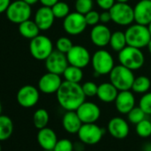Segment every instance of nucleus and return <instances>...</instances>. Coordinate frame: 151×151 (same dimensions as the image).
Masks as SVG:
<instances>
[{"label":"nucleus","instance_id":"nucleus-1","mask_svg":"<svg viewBox=\"0 0 151 151\" xmlns=\"http://www.w3.org/2000/svg\"><path fill=\"white\" fill-rule=\"evenodd\" d=\"M56 97L60 106L66 111L77 110L79 106L86 101L82 86L79 83H72L68 81L62 82L56 93Z\"/></svg>","mask_w":151,"mask_h":151},{"label":"nucleus","instance_id":"nucleus-2","mask_svg":"<svg viewBox=\"0 0 151 151\" xmlns=\"http://www.w3.org/2000/svg\"><path fill=\"white\" fill-rule=\"evenodd\" d=\"M127 45L142 49L147 47L151 40V35L147 26L135 23L131 24L125 30Z\"/></svg>","mask_w":151,"mask_h":151},{"label":"nucleus","instance_id":"nucleus-3","mask_svg":"<svg viewBox=\"0 0 151 151\" xmlns=\"http://www.w3.org/2000/svg\"><path fill=\"white\" fill-rule=\"evenodd\" d=\"M110 82L117 88L118 91L132 90L135 76L133 71L122 64L116 65L109 74Z\"/></svg>","mask_w":151,"mask_h":151},{"label":"nucleus","instance_id":"nucleus-4","mask_svg":"<svg viewBox=\"0 0 151 151\" xmlns=\"http://www.w3.org/2000/svg\"><path fill=\"white\" fill-rule=\"evenodd\" d=\"M118 60L120 64L134 71L143 67L145 56L141 49L126 45L118 52Z\"/></svg>","mask_w":151,"mask_h":151},{"label":"nucleus","instance_id":"nucleus-5","mask_svg":"<svg viewBox=\"0 0 151 151\" xmlns=\"http://www.w3.org/2000/svg\"><path fill=\"white\" fill-rule=\"evenodd\" d=\"M91 63L97 76L109 75L116 66L112 54L104 49H100L93 53Z\"/></svg>","mask_w":151,"mask_h":151},{"label":"nucleus","instance_id":"nucleus-6","mask_svg":"<svg viewBox=\"0 0 151 151\" xmlns=\"http://www.w3.org/2000/svg\"><path fill=\"white\" fill-rule=\"evenodd\" d=\"M53 51V44L46 36L39 34L30 40L29 52L37 60H45Z\"/></svg>","mask_w":151,"mask_h":151},{"label":"nucleus","instance_id":"nucleus-7","mask_svg":"<svg viewBox=\"0 0 151 151\" xmlns=\"http://www.w3.org/2000/svg\"><path fill=\"white\" fill-rule=\"evenodd\" d=\"M6 14L11 22L19 25L30 19L32 14L31 6L23 0H15L10 4Z\"/></svg>","mask_w":151,"mask_h":151},{"label":"nucleus","instance_id":"nucleus-8","mask_svg":"<svg viewBox=\"0 0 151 151\" xmlns=\"http://www.w3.org/2000/svg\"><path fill=\"white\" fill-rule=\"evenodd\" d=\"M112 22L119 26H130L134 22V11L128 3L116 2L109 10Z\"/></svg>","mask_w":151,"mask_h":151},{"label":"nucleus","instance_id":"nucleus-9","mask_svg":"<svg viewBox=\"0 0 151 151\" xmlns=\"http://www.w3.org/2000/svg\"><path fill=\"white\" fill-rule=\"evenodd\" d=\"M63 29L70 36H78L82 34L87 25L86 16L78 12L69 13V14L63 19Z\"/></svg>","mask_w":151,"mask_h":151},{"label":"nucleus","instance_id":"nucleus-10","mask_svg":"<svg viewBox=\"0 0 151 151\" xmlns=\"http://www.w3.org/2000/svg\"><path fill=\"white\" fill-rule=\"evenodd\" d=\"M104 135V130L95 123L83 124L78 132L80 141L86 145H95L99 143Z\"/></svg>","mask_w":151,"mask_h":151},{"label":"nucleus","instance_id":"nucleus-11","mask_svg":"<svg viewBox=\"0 0 151 151\" xmlns=\"http://www.w3.org/2000/svg\"><path fill=\"white\" fill-rule=\"evenodd\" d=\"M69 65H73L84 68L89 65L92 56L87 48L83 45H73L72 48L66 53Z\"/></svg>","mask_w":151,"mask_h":151},{"label":"nucleus","instance_id":"nucleus-12","mask_svg":"<svg viewBox=\"0 0 151 151\" xmlns=\"http://www.w3.org/2000/svg\"><path fill=\"white\" fill-rule=\"evenodd\" d=\"M39 89L31 86L26 85L19 89L16 94V100L20 106L25 109H29L36 106L39 101Z\"/></svg>","mask_w":151,"mask_h":151},{"label":"nucleus","instance_id":"nucleus-13","mask_svg":"<svg viewBox=\"0 0 151 151\" xmlns=\"http://www.w3.org/2000/svg\"><path fill=\"white\" fill-rule=\"evenodd\" d=\"M45 68L48 72L58 75H62L67 67L69 65L66 54L59 52L58 50L53 51L45 60Z\"/></svg>","mask_w":151,"mask_h":151},{"label":"nucleus","instance_id":"nucleus-14","mask_svg":"<svg viewBox=\"0 0 151 151\" xmlns=\"http://www.w3.org/2000/svg\"><path fill=\"white\" fill-rule=\"evenodd\" d=\"M62 84L60 75L47 72L44 74L38 81V89L45 94L56 93Z\"/></svg>","mask_w":151,"mask_h":151},{"label":"nucleus","instance_id":"nucleus-15","mask_svg":"<svg viewBox=\"0 0 151 151\" xmlns=\"http://www.w3.org/2000/svg\"><path fill=\"white\" fill-rule=\"evenodd\" d=\"M76 111L83 124L96 123L101 116V109L92 101H84Z\"/></svg>","mask_w":151,"mask_h":151},{"label":"nucleus","instance_id":"nucleus-16","mask_svg":"<svg viewBox=\"0 0 151 151\" xmlns=\"http://www.w3.org/2000/svg\"><path fill=\"white\" fill-rule=\"evenodd\" d=\"M111 35L110 29L106 24L99 23L93 27L90 32V39L94 45L102 48L109 45Z\"/></svg>","mask_w":151,"mask_h":151},{"label":"nucleus","instance_id":"nucleus-17","mask_svg":"<svg viewBox=\"0 0 151 151\" xmlns=\"http://www.w3.org/2000/svg\"><path fill=\"white\" fill-rule=\"evenodd\" d=\"M108 131L113 138L123 139L128 136L130 128L125 119L120 116H115L109 120L108 124Z\"/></svg>","mask_w":151,"mask_h":151},{"label":"nucleus","instance_id":"nucleus-18","mask_svg":"<svg viewBox=\"0 0 151 151\" xmlns=\"http://www.w3.org/2000/svg\"><path fill=\"white\" fill-rule=\"evenodd\" d=\"M116 110L123 115H127L135 107V97L131 90L119 91L114 101Z\"/></svg>","mask_w":151,"mask_h":151},{"label":"nucleus","instance_id":"nucleus-19","mask_svg":"<svg viewBox=\"0 0 151 151\" xmlns=\"http://www.w3.org/2000/svg\"><path fill=\"white\" fill-rule=\"evenodd\" d=\"M134 22L147 26L151 22V0H139L133 7Z\"/></svg>","mask_w":151,"mask_h":151},{"label":"nucleus","instance_id":"nucleus-20","mask_svg":"<svg viewBox=\"0 0 151 151\" xmlns=\"http://www.w3.org/2000/svg\"><path fill=\"white\" fill-rule=\"evenodd\" d=\"M55 19L56 18L52 13V8L43 6L36 12L34 21L40 29V30L46 31L52 27Z\"/></svg>","mask_w":151,"mask_h":151},{"label":"nucleus","instance_id":"nucleus-21","mask_svg":"<svg viewBox=\"0 0 151 151\" xmlns=\"http://www.w3.org/2000/svg\"><path fill=\"white\" fill-rule=\"evenodd\" d=\"M37 140L43 150H52L58 141V137L52 129L46 126L38 130Z\"/></svg>","mask_w":151,"mask_h":151},{"label":"nucleus","instance_id":"nucleus-22","mask_svg":"<svg viewBox=\"0 0 151 151\" xmlns=\"http://www.w3.org/2000/svg\"><path fill=\"white\" fill-rule=\"evenodd\" d=\"M61 123L63 129L70 134H78L79 129L83 124V122L79 118L76 110L67 111L63 115Z\"/></svg>","mask_w":151,"mask_h":151},{"label":"nucleus","instance_id":"nucleus-23","mask_svg":"<svg viewBox=\"0 0 151 151\" xmlns=\"http://www.w3.org/2000/svg\"><path fill=\"white\" fill-rule=\"evenodd\" d=\"M118 93L119 91L111 82H105L98 86L97 97L102 102L111 103L116 101Z\"/></svg>","mask_w":151,"mask_h":151},{"label":"nucleus","instance_id":"nucleus-24","mask_svg":"<svg viewBox=\"0 0 151 151\" xmlns=\"http://www.w3.org/2000/svg\"><path fill=\"white\" fill-rule=\"evenodd\" d=\"M40 29L35 22V21H31L30 19L22 22L19 24V33L22 37L27 39H33L34 37L39 35Z\"/></svg>","mask_w":151,"mask_h":151},{"label":"nucleus","instance_id":"nucleus-25","mask_svg":"<svg viewBox=\"0 0 151 151\" xmlns=\"http://www.w3.org/2000/svg\"><path fill=\"white\" fill-rule=\"evenodd\" d=\"M14 132V122L6 115H0V141L7 140Z\"/></svg>","mask_w":151,"mask_h":151},{"label":"nucleus","instance_id":"nucleus-26","mask_svg":"<svg viewBox=\"0 0 151 151\" xmlns=\"http://www.w3.org/2000/svg\"><path fill=\"white\" fill-rule=\"evenodd\" d=\"M62 75L65 78V81L72 83H80L84 78L83 68L73 65H68Z\"/></svg>","mask_w":151,"mask_h":151},{"label":"nucleus","instance_id":"nucleus-27","mask_svg":"<svg viewBox=\"0 0 151 151\" xmlns=\"http://www.w3.org/2000/svg\"><path fill=\"white\" fill-rule=\"evenodd\" d=\"M151 81L149 78L146 77V76H139V77L135 78L132 86V91L136 93L144 94L149 91Z\"/></svg>","mask_w":151,"mask_h":151},{"label":"nucleus","instance_id":"nucleus-28","mask_svg":"<svg viewBox=\"0 0 151 151\" xmlns=\"http://www.w3.org/2000/svg\"><path fill=\"white\" fill-rule=\"evenodd\" d=\"M109 45L116 52H119L121 50H123L127 45L125 33L122 31H115L114 33H112Z\"/></svg>","mask_w":151,"mask_h":151},{"label":"nucleus","instance_id":"nucleus-29","mask_svg":"<svg viewBox=\"0 0 151 151\" xmlns=\"http://www.w3.org/2000/svg\"><path fill=\"white\" fill-rule=\"evenodd\" d=\"M49 113L45 109H37L33 115V124L35 127L38 130L46 127L49 123Z\"/></svg>","mask_w":151,"mask_h":151},{"label":"nucleus","instance_id":"nucleus-30","mask_svg":"<svg viewBox=\"0 0 151 151\" xmlns=\"http://www.w3.org/2000/svg\"><path fill=\"white\" fill-rule=\"evenodd\" d=\"M52 13L56 19H64L69 14V6L64 1H59L52 7Z\"/></svg>","mask_w":151,"mask_h":151},{"label":"nucleus","instance_id":"nucleus-31","mask_svg":"<svg viewBox=\"0 0 151 151\" xmlns=\"http://www.w3.org/2000/svg\"><path fill=\"white\" fill-rule=\"evenodd\" d=\"M135 130L137 134L141 138H147L151 136V122L150 120L145 118L137 124H135Z\"/></svg>","mask_w":151,"mask_h":151},{"label":"nucleus","instance_id":"nucleus-32","mask_svg":"<svg viewBox=\"0 0 151 151\" xmlns=\"http://www.w3.org/2000/svg\"><path fill=\"white\" fill-rule=\"evenodd\" d=\"M146 116L147 115L145 114V112L138 106V107H134L127 114V118L130 123H132L133 124H137L138 123H139L140 121L145 119Z\"/></svg>","mask_w":151,"mask_h":151},{"label":"nucleus","instance_id":"nucleus-33","mask_svg":"<svg viewBox=\"0 0 151 151\" xmlns=\"http://www.w3.org/2000/svg\"><path fill=\"white\" fill-rule=\"evenodd\" d=\"M93 0H76L75 9L76 12L86 15L87 13L93 10Z\"/></svg>","mask_w":151,"mask_h":151},{"label":"nucleus","instance_id":"nucleus-34","mask_svg":"<svg viewBox=\"0 0 151 151\" xmlns=\"http://www.w3.org/2000/svg\"><path fill=\"white\" fill-rule=\"evenodd\" d=\"M139 107L147 116H151V92L144 93L139 101Z\"/></svg>","mask_w":151,"mask_h":151},{"label":"nucleus","instance_id":"nucleus-35","mask_svg":"<svg viewBox=\"0 0 151 151\" xmlns=\"http://www.w3.org/2000/svg\"><path fill=\"white\" fill-rule=\"evenodd\" d=\"M56 49L60 52H63V53H67L71 48L72 46L74 45L72 41L68 38V37H60L57 41H56Z\"/></svg>","mask_w":151,"mask_h":151},{"label":"nucleus","instance_id":"nucleus-36","mask_svg":"<svg viewBox=\"0 0 151 151\" xmlns=\"http://www.w3.org/2000/svg\"><path fill=\"white\" fill-rule=\"evenodd\" d=\"M53 151H74V143L68 139H58Z\"/></svg>","mask_w":151,"mask_h":151},{"label":"nucleus","instance_id":"nucleus-37","mask_svg":"<svg viewBox=\"0 0 151 151\" xmlns=\"http://www.w3.org/2000/svg\"><path fill=\"white\" fill-rule=\"evenodd\" d=\"M82 89L86 97H94L97 96L98 86L92 81H87L82 85Z\"/></svg>","mask_w":151,"mask_h":151},{"label":"nucleus","instance_id":"nucleus-38","mask_svg":"<svg viewBox=\"0 0 151 151\" xmlns=\"http://www.w3.org/2000/svg\"><path fill=\"white\" fill-rule=\"evenodd\" d=\"M100 15L101 14L98 13L97 11L92 10L89 13H87L85 16H86V20L87 22V25L89 26H95L97 24H99L101 22V19H100Z\"/></svg>","mask_w":151,"mask_h":151},{"label":"nucleus","instance_id":"nucleus-39","mask_svg":"<svg viewBox=\"0 0 151 151\" xmlns=\"http://www.w3.org/2000/svg\"><path fill=\"white\" fill-rule=\"evenodd\" d=\"M98 6L103 11H109L116 2V0H95Z\"/></svg>","mask_w":151,"mask_h":151},{"label":"nucleus","instance_id":"nucleus-40","mask_svg":"<svg viewBox=\"0 0 151 151\" xmlns=\"http://www.w3.org/2000/svg\"><path fill=\"white\" fill-rule=\"evenodd\" d=\"M100 19H101V23L102 24H107L109 22H112L109 11H103L102 13H101Z\"/></svg>","mask_w":151,"mask_h":151},{"label":"nucleus","instance_id":"nucleus-41","mask_svg":"<svg viewBox=\"0 0 151 151\" xmlns=\"http://www.w3.org/2000/svg\"><path fill=\"white\" fill-rule=\"evenodd\" d=\"M11 3V0H0V14L6 12Z\"/></svg>","mask_w":151,"mask_h":151},{"label":"nucleus","instance_id":"nucleus-42","mask_svg":"<svg viewBox=\"0 0 151 151\" xmlns=\"http://www.w3.org/2000/svg\"><path fill=\"white\" fill-rule=\"evenodd\" d=\"M59 1L60 0H39V2L42 4V6H47V7H52Z\"/></svg>","mask_w":151,"mask_h":151},{"label":"nucleus","instance_id":"nucleus-43","mask_svg":"<svg viewBox=\"0 0 151 151\" xmlns=\"http://www.w3.org/2000/svg\"><path fill=\"white\" fill-rule=\"evenodd\" d=\"M23 1H25L27 4L30 6H33V5H36L37 2H39V0H23Z\"/></svg>","mask_w":151,"mask_h":151},{"label":"nucleus","instance_id":"nucleus-44","mask_svg":"<svg viewBox=\"0 0 151 151\" xmlns=\"http://www.w3.org/2000/svg\"><path fill=\"white\" fill-rule=\"evenodd\" d=\"M145 151H151V143H147L145 146Z\"/></svg>","mask_w":151,"mask_h":151},{"label":"nucleus","instance_id":"nucleus-45","mask_svg":"<svg viewBox=\"0 0 151 151\" xmlns=\"http://www.w3.org/2000/svg\"><path fill=\"white\" fill-rule=\"evenodd\" d=\"M147 50H148V52H149V53L151 54V40H150V42L148 43V45H147Z\"/></svg>","mask_w":151,"mask_h":151},{"label":"nucleus","instance_id":"nucleus-46","mask_svg":"<svg viewBox=\"0 0 151 151\" xmlns=\"http://www.w3.org/2000/svg\"><path fill=\"white\" fill-rule=\"evenodd\" d=\"M116 2H122V3H128L129 0H116Z\"/></svg>","mask_w":151,"mask_h":151},{"label":"nucleus","instance_id":"nucleus-47","mask_svg":"<svg viewBox=\"0 0 151 151\" xmlns=\"http://www.w3.org/2000/svg\"><path fill=\"white\" fill-rule=\"evenodd\" d=\"M147 28H148V30H149V32H150V35H151V22L147 25Z\"/></svg>","mask_w":151,"mask_h":151},{"label":"nucleus","instance_id":"nucleus-48","mask_svg":"<svg viewBox=\"0 0 151 151\" xmlns=\"http://www.w3.org/2000/svg\"><path fill=\"white\" fill-rule=\"evenodd\" d=\"M2 114V104H1V102H0V115Z\"/></svg>","mask_w":151,"mask_h":151},{"label":"nucleus","instance_id":"nucleus-49","mask_svg":"<svg viewBox=\"0 0 151 151\" xmlns=\"http://www.w3.org/2000/svg\"><path fill=\"white\" fill-rule=\"evenodd\" d=\"M0 151H2V147H1V141H0Z\"/></svg>","mask_w":151,"mask_h":151},{"label":"nucleus","instance_id":"nucleus-50","mask_svg":"<svg viewBox=\"0 0 151 151\" xmlns=\"http://www.w3.org/2000/svg\"><path fill=\"white\" fill-rule=\"evenodd\" d=\"M43 151H53V150H43Z\"/></svg>","mask_w":151,"mask_h":151},{"label":"nucleus","instance_id":"nucleus-51","mask_svg":"<svg viewBox=\"0 0 151 151\" xmlns=\"http://www.w3.org/2000/svg\"><path fill=\"white\" fill-rule=\"evenodd\" d=\"M150 70H151V67H150Z\"/></svg>","mask_w":151,"mask_h":151},{"label":"nucleus","instance_id":"nucleus-52","mask_svg":"<svg viewBox=\"0 0 151 151\" xmlns=\"http://www.w3.org/2000/svg\"><path fill=\"white\" fill-rule=\"evenodd\" d=\"M150 122H151V119H150Z\"/></svg>","mask_w":151,"mask_h":151}]
</instances>
